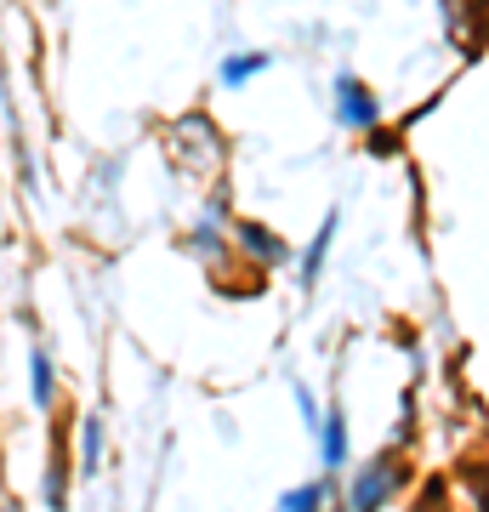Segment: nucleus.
Instances as JSON below:
<instances>
[{
  "label": "nucleus",
  "mask_w": 489,
  "mask_h": 512,
  "mask_svg": "<svg viewBox=\"0 0 489 512\" xmlns=\"http://www.w3.org/2000/svg\"><path fill=\"white\" fill-rule=\"evenodd\" d=\"M393 490H399V467H393V461H376V467H364L359 484H353V512H376Z\"/></svg>",
  "instance_id": "1"
},
{
  "label": "nucleus",
  "mask_w": 489,
  "mask_h": 512,
  "mask_svg": "<svg viewBox=\"0 0 489 512\" xmlns=\"http://www.w3.org/2000/svg\"><path fill=\"white\" fill-rule=\"evenodd\" d=\"M342 114H347V120H370V114H376L370 103H364V92L353 86V80H342Z\"/></svg>",
  "instance_id": "2"
},
{
  "label": "nucleus",
  "mask_w": 489,
  "mask_h": 512,
  "mask_svg": "<svg viewBox=\"0 0 489 512\" xmlns=\"http://www.w3.org/2000/svg\"><path fill=\"white\" fill-rule=\"evenodd\" d=\"M325 456H330V467L347 456V433H342V416L330 410V427H325Z\"/></svg>",
  "instance_id": "3"
},
{
  "label": "nucleus",
  "mask_w": 489,
  "mask_h": 512,
  "mask_svg": "<svg viewBox=\"0 0 489 512\" xmlns=\"http://www.w3.org/2000/svg\"><path fill=\"white\" fill-rule=\"evenodd\" d=\"M239 234H245V245H256V251H262V256H279V245H273V239H268V228H256V222H245Z\"/></svg>",
  "instance_id": "4"
},
{
  "label": "nucleus",
  "mask_w": 489,
  "mask_h": 512,
  "mask_svg": "<svg viewBox=\"0 0 489 512\" xmlns=\"http://www.w3.org/2000/svg\"><path fill=\"white\" fill-rule=\"evenodd\" d=\"M52 393V365H46V353H35V399Z\"/></svg>",
  "instance_id": "5"
},
{
  "label": "nucleus",
  "mask_w": 489,
  "mask_h": 512,
  "mask_svg": "<svg viewBox=\"0 0 489 512\" xmlns=\"http://www.w3.org/2000/svg\"><path fill=\"white\" fill-rule=\"evenodd\" d=\"M313 501H319V490L308 484V490H296V495L285 501V512H313Z\"/></svg>",
  "instance_id": "6"
},
{
  "label": "nucleus",
  "mask_w": 489,
  "mask_h": 512,
  "mask_svg": "<svg viewBox=\"0 0 489 512\" xmlns=\"http://www.w3.org/2000/svg\"><path fill=\"white\" fill-rule=\"evenodd\" d=\"M80 467H97V421H86V461Z\"/></svg>",
  "instance_id": "7"
}]
</instances>
